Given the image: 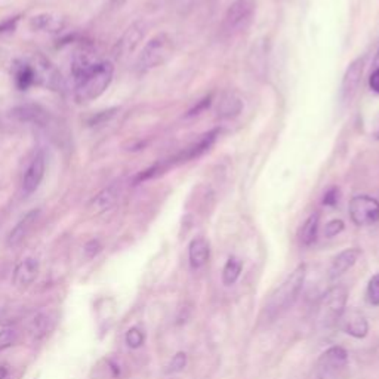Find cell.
Here are the masks:
<instances>
[{
  "label": "cell",
  "instance_id": "cell-28",
  "mask_svg": "<svg viewBox=\"0 0 379 379\" xmlns=\"http://www.w3.org/2000/svg\"><path fill=\"white\" fill-rule=\"evenodd\" d=\"M187 366V354L185 353H176L172 360H170L166 372L168 374H178L184 371V367Z\"/></svg>",
  "mask_w": 379,
  "mask_h": 379
},
{
  "label": "cell",
  "instance_id": "cell-33",
  "mask_svg": "<svg viewBox=\"0 0 379 379\" xmlns=\"http://www.w3.org/2000/svg\"><path fill=\"white\" fill-rule=\"evenodd\" d=\"M18 20H20V16H14V18H9V20H6L3 23H0V33L14 32Z\"/></svg>",
  "mask_w": 379,
  "mask_h": 379
},
{
  "label": "cell",
  "instance_id": "cell-8",
  "mask_svg": "<svg viewBox=\"0 0 379 379\" xmlns=\"http://www.w3.org/2000/svg\"><path fill=\"white\" fill-rule=\"evenodd\" d=\"M348 214L357 227H369L379 221V202L371 196H354L349 200Z\"/></svg>",
  "mask_w": 379,
  "mask_h": 379
},
{
  "label": "cell",
  "instance_id": "cell-1",
  "mask_svg": "<svg viewBox=\"0 0 379 379\" xmlns=\"http://www.w3.org/2000/svg\"><path fill=\"white\" fill-rule=\"evenodd\" d=\"M71 74L74 100L79 104H88L107 91L115 74V65L110 61H92L87 54H78L73 58Z\"/></svg>",
  "mask_w": 379,
  "mask_h": 379
},
{
  "label": "cell",
  "instance_id": "cell-26",
  "mask_svg": "<svg viewBox=\"0 0 379 379\" xmlns=\"http://www.w3.org/2000/svg\"><path fill=\"white\" fill-rule=\"evenodd\" d=\"M49 317L45 316V314H39L34 320H33V325H32V332L36 335V338H41L43 335H46V332L49 330Z\"/></svg>",
  "mask_w": 379,
  "mask_h": 379
},
{
  "label": "cell",
  "instance_id": "cell-12",
  "mask_svg": "<svg viewBox=\"0 0 379 379\" xmlns=\"http://www.w3.org/2000/svg\"><path fill=\"white\" fill-rule=\"evenodd\" d=\"M11 116L18 122L33 123L37 126H47L49 125V113L37 104H23L12 108Z\"/></svg>",
  "mask_w": 379,
  "mask_h": 379
},
{
  "label": "cell",
  "instance_id": "cell-30",
  "mask_svg": "<svg viewBox=\"0 0 379 379\" xmlns=\"http://www.w3.org/2000/svg\"><path fill=\"white\" fill-rule=\"evenodd\" d=\"M117 110H119V108L115 107V108H110V110H106V111H100V113H97V115H95V116L89 120V125H91V126L101 125V123L107 122V120H110L113 116H115Z\"/></svg>",
  "mask_w": 379,
  "mask_h": 379
},
{
  "label": "cell",
  "instance_id": "cell-7",
  "mask_svg": "<svg viewBox=\"0 0 379 379\" xmlns=\"http://www.w3.org/2000/svg\"><path fill=\"white\" fill-rule=\"evenodd\" d=\"M30 64L34 73V87H42L55 92L64 89L62 76L49 60L42 55H36L30 58Z\"/></svg>",
  "mask_w": 379,
  "mask_h": 379
},
{
  "label": "cell",
  "instance_id": "cell-15",
  "mask_svg": "<svg viewBox=\"0 0 379 379\" xmlns=\"http://www.w3.org/2000/svg\"><path fill=\"white\" fill-rule=\"evenodd\" d=\"M11 73L15 87L20 91H27L34 87V73L30 60H15L12 62Z\"/></svg>",
  "mask_w": 379,
  "mask_h": 379
},
{
  "label": "cell",
  "instance_id": "cell-19",
  "mask_svg": "<svg viewBox=\"0 0 379 379\" xmlns=\"http://www.w3.org/2000/svg\"><path fill=\"white\" fill-rule=\"evenodd\" d=\"M119 194H120V187L117 185V183L111 184L107 188H104L102 192L97 197H95L91 203V207L93 209V212L101 214V212H106L107 209H110V207L117 202Z\"/></svg>",
  "mask_w": 379,
  "mask_h": 379
},
{
  "label": "cell",
  "instance_id": "cell-39",
  "mask_svg": "<svg viewBox=\"0 0 379 379\" xmlns=\"http://www.w3.org/2000/svg\"><path fill=\"white\" fill-rule=\"evenodd\" d=\"M374 137L379 141V120H378V125H376V129H375V132H374Z\"/></svg>",
  "mask_w": 379,
  "mask_h": 379
},
{
  "label": "cell",
  "instance_id": "cell-3",
  "mask_svg": "<svg viewBox=\"0 0 379 379\" xmlns=\"http://www.w3.org/2000/svg\"><path fill=\"white\" fill-rule=\"evenodd\" d=\"M348 290L345 286L330 288L319 304V323L321 328H335L347 310Z\"/></svg>",
  "mask_w": 379,
  "mask_h": 379
},
{
  "label": "cell",
  "instance_id": "cell-34",
  "mask_svg": "<svg viewBox=\"0 0 379 379\" xmlns=\"http://www.w3.org/2000/svg\"><path fill=\"white\" fill-rule=\"evenodd\" d=\"M211 100H212V97H211V95H209V97H206V98H203L200 102H198L197 104V107H194L193 110H190V113H188V116H194V115H198V113H200L202 110H205L206 107H209L211 106Z\"/></svg>",
  "mask_w": 379,
  "mask_h": 379
},
{
  "label": "cell",
  "instance_id": "cell-36",
  "mask_svg": "<svg viewBox=\"0 0 379 379\" xmlns=\"http://www.w3.org/2000/svg\"><path fill=\"white\" fill-rule=\"evenodd\" d=\"M128 2V0H111V6H115V8H120L123 6Z\"/></svg>",
  "mask_w": 379,
  "mask_h": 379
},
{
  "label": "cell",
  "instance_id": "cell-14",
  "mask_svg": "<svg viewBox=\"0 0 379 379\" xmlns=\"http://www.w3.org/2000/svg\"><path fill=\"white\" fill-rule=\"evenodd\" d=\"M360 255H362V252H360V249L357 248H349L339 252L336 257L332 260L330 268H329V277L338 279L339 276L345 274L348 270H352L356 265Z\"/></svg>",
  "mask_w": 379,
  "mask_h": 379
},
{
  "label": "cell",
  "instance_id": "cell-31",
  "mask_svg": "<svg viewBox=\"0 0 379 379\" xmlns=\"http://www.w3.org/2000/svg\"><path fill=\"white\" fill-rule=\"evenodd\" d=\"M338 200H339V190H338L336 187L329 188L328 192L325 193L323 205H325V206H329V207H334V206H336Z\"/></svg>",
  "mask_w": 379,
  "mask_h": 379
},
{
  "label": "cell",
  "instance_id": "cell-22",
  "mask_svg": "<svg viewBox=\"0 0 379 379\" xmlns=\"http://www.w3.org/2000/svg\"><path fill=\"white\" fill-rule=\"evenodd\" d=\"M319 225H320V215L312 214L308 216V220L302 225L301 230V243L304 246H311L317 240L319 234Z\"/></svg>",
  "mask_w": 379,
  "mask_h": 379
},
{
  "label": "cell",
  "instance_id": "cell-29",
  "mask_svg": "<svg viewBox=\"0 0 379 379\" xmlns=\"http://www.w3.org/2000/svg\"><path fill=\"white\" fill-rule=\"evenodd\" d=\"M345 229V224L344 221H341V220H332L326 224L325 227V236L328 237V239H332V237H335L338 236L339 233H343Z\"/></svg>",
  "mask_w": 379,
  "mask_h": 379
},
{
  "label": "cell",
  "instance_id": "cell-17",
  "mask_svg": "<svg viewBox=\"0 0 379 379\" xmlns=\"http://www.w3.org/2000/svg\"><path fill=\"white\" fill-rule=\"evenodd\" d=\"M209 257L211 248L207 240L203 239V237H196V239H193L188 246L190 265H192L194 270L202 268L203 265H206V262L209 261Z\"/></svg>",
  "mask_w": 379,
  "mask_h": 379
},
{
  "label": "cell",
  "instance_id": "cell-11",
  "mask_svg": "<svg viewBox=\"0 0 379 379\" xmlns=\"http://www.w3.org/2000/svg\"><path fill=\"white\" fill-rule=\"evenodd\" d=\"M339 323L345 334H348L349 336H353L356 339L365 338L369 332V323H367L366 316L362 311H358L356 308L345 310L343 317H341V320H339Z\"/></svg>",
  "mask_w": 379,
  "mask_h": 379
},
{
  "label": "cell",
  "instance_id": "cell-5",
  "mask_svg": "<svg viewBox=\"0 0 379 379\" xmlns=\"http://www.w3.org/2000/svg\"><path fill=\"white\" fill-rule=\"evenodd\" d=\"M255 8H257L255 0H234L224 15L221 24L222 33L233 36L237 32L243 30L251 23L255 14Z\"/></svg>",
  "mask_w": 379,
  "mask_h": 379
},
{
  "label": "cell",
  "instance_id": "cell-24",
  "mask_svg": "<svg viewBox=\"0 0 379 379\" xmlns=\"http://www.w3.org/2000/svg\"><path fill=\"white\" fill-rule=\"evenodd\" d=\"M366 297H367L369 304H372L375 307L379 306V274H375V276L369 280L367 289H366Z\"/></svg>",
  "mask_w": 379,
  "mask_h": 379
},
{
  "label": "cell",
  "instance_id": "cell-10",
  "mask_svg": "<svg viewBox=\"0 0 379 379\" xmlns=\"http://www.w3.org/2000/svg\"><path fill=\"white\" fill-rule=\"evenodd\" d=\"M45 169H46V162H45V154L42 151L37 153L33 160L28 165L24 178H23V193L24 196H32L37 188H39L42 179L45 176Z\"/></svg>",
  "mask_w": 379,
  "mask_h": 379
},
{
  "label": "cell",
  "instance_id": "cell-13",
  "mask_svg": "<svg viewBox=\"0 0 379 379\" xmlns=\"http://www.w3.org/2000/svg\"><path fill=\"white\" fill-rule=\"evenodd\" d=\"M39 274V261L36 258H25L16 264L14 270V284L20 289H27Z\"/></svg>",
  "mask_w": 379,
  "mask_h": 379
},
{
  "label": "cell",
  "instance_id": "cell-37",
  "mask_svg": "<svg viewBox=\"0 0 379 379\" xmlns=\"http://www.w3.org/2000/svg\"><path fill=\"white\" fill-rule=\"evenodd\" d=\"M8 369L5 366H0V379H6Z\"/></svg>",
  "mask_w": 379,
  "mask_h": 379
},
{
  "label": "cell",
  "instance_id": "cell-18",
  "mask_svg": "<svg viewBox=\"0 0 379 379\" xmlns=\"http://www.w3.org/2000/svg\"><path fill=\"white\" fill-rule=\"evenodd\" d=\"M146 34V25L142 23H135L132 24L126 33L123 34V37L119 42V52L120 55H129L130 52L135 51V47L139 45L142 41V37Z\"/></svg>",
  "mask_w": 379,
  "mask_h": 379
},
{
  "label": "cell",
  "instance_id": "cell-2",
  "mask_svg": "<svg viewBox=\"0 0 379 379\" xmlns=\"http://www.w3.org/2000/svg\"><path fill=\"white\" fill-rule=\"evenodd\" d=\"M306 277H307V267L306 264H301L290 273V276H288V279L280 284V286L276 289V292L270 297L267 306H265L267 316L270 319L280 316L282 312H284L295 304V301L298 299L302 288H304Z\"/></svg>",
  "mask_w": 379,
  "mask_h": 379
},
{
  "label": "cell",
  "instance_id": "cell-35",
  "mask_svg": "<svg viewBox=\"0 0 379 379\" xmlns=\"http://www.w3.org/2000/svg\"><path fill=\"white\" fill-rule=\"evenodd\" d=\"M369 87L376 93H379V69H375L369 78Z\"/></svg>",
  "mask_w": 379,
  "mask_h": 379
},
{
  "label": "cell",
  "instance_id": "cell-27",
  "mask_svg": "<svg viewBox=\"0 0 379 379\" xmlns=\"http://www.w3.org/2000/svg\"><path fill=\"white\" fill-rule=\"evenodd\" d=\"M18 339V334L16 330L12 328H8L0 330V352H3V349L12 347Z\"/></svg>",
  "mask_w": 379,
  "mask_h": 379
},
{
  "label": "cell",
  "instance_id": "cell-21",
  "mask_svg": "<svg viewBox=\"0 0 379 379\" xmlns=\"http://www.w3.org/2000/svg\"><path fill=\"white\" fill-rule=\"evenodd\" d=\"M32 28L39 32H49V33H58L64 28V20L58 15L52 14H42L34 16L32 23Z\"/></svg>",
  "mask_w": 379,
  "mask_h": 379
},
{
  "label": "cell",
  "instance_id": "cell-38",
  "mask_svg": "<svg viewBox=\"0 0 379 379\" xmlns=\"http://www.w3.org/2000/svg\"><path fill=\"white\" fill-rule=\"evenodd\" d=\"M374 67L375 69H379V49L376 52V56H375V61H374Z\"/></svg>",
  "mask_w": 379,
  "mask_h": 379
},
{
  "label": "cell",
  "instance_id": "cell-23",
  "mask_svg": "<svg viewBox=\"0 0 379 379\" xmlns=\"http://www.w3.org/2000/svg\"><path fill=\"white\" fill-rule=\"evenodd\" d=\"M242 270H243V264L239 258L230 257L227 260L222 270V283L225 286H233V284L239 280Z\"/></svg>",
  "mask_w": 379,
  "mask_h": 379
},
{
  "label": "cell",
  "instance_id": "cell-4",
  "mask_svg": "<svg viewBox=\"0 0 379 379\" xmlns=\"http://www.w3.org/2000/svg\"><path fill=\"white\" fill-rule=\"evenodd\" d=\"M174 52V41L166 33L153 37L139 54L137 67L139 71L146 73L163 65Z\"/></svg>",
  "mask_w": 379,
  "mask_h": 379
},
{
  "label": "cell",
  "instance_id": "cell-25",
  "mask_svg": "<svg viewBox=\"0 0 379 379\" xmlns=\"http://www.w3.org/2000/svg\"><path fill=\"white\" fill-rule=\"evenodd\" d=\"M144 341H146V335L139 328H130L126 332V344L129 345V348L137 349L144 344Z\"/></svg>",
  "mask_w": 379,
  "mask_h": 379
},
{
  "label": "cell",
  "instance_id": "cell-9",
  "mask_svg": "<svg viewBox=\"0 0 379 379\" xmlns=\"http://www.w3.org/2000/svg\"><path fill=\"white\" fill-rule=\"evenodd\" d=\"M365 71V60L357 58L345 70V74L343 78V83H341V100L344 102H352L356 97V93L360 88V83H362Z\"/></svg>",
  "mask_w": 379,
  "mask_h": 379
},
{
  "label": "cell",
  "instance_id": "cell-6",
  "mask_svg": "<svg viewBox=\"0 0 379 379\" xmlns=\"http://www.w3.org/2000/svg\"><path fill=\"white\" fill-rule=\"evenodd\" d=\"M348 353L343 347H330L317 360V379H339L348 367Z\"/></svg>",
  "mask_w": 379,
  "mask_h": 379
},
{
  "label": "cell",
  "instance_id": "cell-32",
  "mask_svg": "<svg viewBox=\"0 0 379 379\" xmlns=\"http://www.w3.org/2000/svg\"><path fill=\"white\" fill-rule=\"evenodd\" d=\"M101 249L102 246L98 240H91L89 243H87V246H84V253H87L88 258H93L101 252Z\"/></svg>",
  "mask_w": 379,
  "mask_h": 379
},
{
  "label": "cell",
  "instance_id": "cell-20",
  "mask_svg": "<svg viewBox=\"0 0 379 379\" xmlns=\"http://www.w3.org/2000/svg\"><path fill=\"white\" fill-rule=\"evenodd\" d=\"M243 110V102L233 92H227L218 106V116L222 119H233L239 116Z\"/></svg>",
  "mask_w": 379,
  "mask_h": 379
},
{
  "label": "cell",
  "instance_id": "cell-16",
  "mask_svg": "<svg viewBox=\"0 0 379 379\" xmlns=\"http://www.w3.org/2000/svg\"><path fill=\"white\" fill-rule=\"evenodd\" d=\"M39 214H41L39 209H34L28 212L24 218H21V221L14 227L12 231L8 236V246L15 248V246H18L25 239L27 234L33 229L37 218H39Z\"/></svg>",
  "mask_w": 379,
  "mask_h": 379
}]
</instances>
